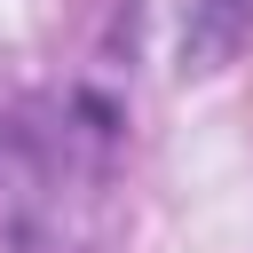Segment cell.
Wrapping results in <instances>:
<instances>
[{"mask_svg":"<svg viewBox=\"0 0 253 253\" xmlns=\"http://www.w3.org/2000/svg\"><path fill=\"white\" fill-rule=\"evenodd\" d=\"M119 158V111L87 87L24 95L0 111V229L16 253H71L87 206H103Z\"/></svg>","mask_w":253,"mask_h":253,"instance_id":"obj_1","label":"cell"},{"mask_svg":"<svg viewBox=\"0 0 253 253\" xmlns=\"http://www.w3.org/2000/svg\"><path fill=\"white\" fill-rule=\"evenodd\" d=\"M245 40H253V0H190V32H182V55H190L198 71L229 63Z\"/></svg>","mask_w":253,"mask_h":253,"instance_id":"obj_2","label":"cell"}]
</instances>
